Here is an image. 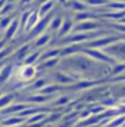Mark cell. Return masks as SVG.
Here are the masks:
<instances>
[{"instance_id":"cell-1","label":"cell","mask_w":125,"mask_h":127,"mask_svg":"<svg viewBox=\"0 0 125 127\" xmlns=\"http://www.w3.org/2000/svg\"><path fill=\"white\" fill-rule=\"evenodd\" d=\"M93 28H96V24L90 22V21H87V22H81L80 25H77V30H80V31H84V30H93Z\"/></svg>"},{"instance_id":"cell-2","label":"cell","mask_w":125,"mask_h":127,"mask_svg":"<svg viewBox=\"0 0 125 127\" xmlns=\"http://www.w3.org/2000/svg\"><path fill=\"white\" fill-rule=\"evenodd\" d=\"M52 6H53V1H46V3H43V6L40 7V15H46L50 9H52Z\"/></svg>"},{"instance_id":"cell-3","label":"cell","mask_w":125,"mask_h":127,"mask_svg":"<svg viewBox=\"0 0 125 127\" xmlns=\"http://www.w3.org/2000/svg\"><path fill=\"white\" fill-rule=\"evenodd\" d=\"M16 27H18V21H13L9 27H7V32H6V37L9 38V37H12L13 34H15V30H16Z\"/></svg>"},{"instance_id":"cell-4","label":"cell","mask_w":125,"mask_h":127,"mask_svg":"<svg viewBox=\"0 0 125 127\" xmlns=\"http://www.w3.org/2000/svg\"><path fill=\"white\" fill-rule=\"evenodd\" d=\"M71 28H72V21H69V19H68V21H65V22H63L62 30H61V34H66Z\"/></svg>"},{"instance_id":"cell-5","label":"cell","mask_w":125,"mask_h":127,"mask_svg":"<svg viewBox=\"0 0 125 127\" xmlns=\"http://www.w3.org/2000/svg\"><path fill=\"white\" fill-rule=\"evenodd\" d=\"M61 24H62V19H61V18H59V16H58V18H55V19H53V21H52V25H50V27H52V28H55V30H56V28H58V27H59V25H61Z\"/></svg>"},{"instance_id":"cell-6","label":"cell","mask_w":125,"mask_h":127,"mask_svg":"<svg viewBox=\"0 0 125 127\" xmlns=\"http://www.w3.org/2000/svg\"><path fill=\"white\" fill-rule=\"evenodd\" d=\"M28 1H31V0H21V3H22V4H25V3H28Z\"/></svg>"},{"instance_id":"cell-7","label":"cell","mask_w":125,"mask_h":127,"mask_svg":"<svg viewBox=\"0 0 125 127\" xmlns=\"http://www.w3.org/2000/svg\"><path fill=\"white\" fill-rule=\"evenodd\" d=\"M9 1H15V0H9Z\"/></svg>"},{"instance_id":"cell-8","label":"cell","mask_w":125,"mask_h":127,"mask_svg":"<svg viewBox=\"0 0 125 127\" xmlns=\"http://www.w3.org/2000/svg\"><path fill=\"white\" fill-rule=\"evenodd\" d=\"M61 1H63V0H61Z\"/></svg>"}]
</instances>
